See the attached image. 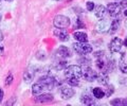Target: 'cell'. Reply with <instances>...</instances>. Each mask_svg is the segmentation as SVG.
Here are the masks:
<instances>
[{
  "instance_id": "1",
  "label": "cell",
  "mask_w": 127,
  "mask_h": 106,
  "mask_svg": "<svg viewBox=\"0 0 127 106\" xmlns=\"http://www.w3.org/2000/svg\"><path fill=\"white\" fill-rule=\"evenodd\" d=\"M83 76V70L77 65L69 66L65 69L64 72V77H65L66 83L70 85L71 87H75V86L79 85V78Z\"/></svg>"
},
{
  "instance_id": "2",
  "label": "cell",
  "mask_w": 127,
  "mask_h": 106,
  "mask_svg": "<svg viewBox=\"0 0 127 106\" xmlns=\"http://www.w3.org/2000/svg\"><path fill=\"white\" fill-rule=\"evenodd\" d=\"M38 82L42 85L45 90H53L56 86L61 85V83L57 82V78H55L51 75H43L39 78Z\"/></svg>"
},
{
  "instance_id": "3",
  "label": "cell",
  "mask_w": 127,
  "mask_h": 106,
  "mask_svg": "<svg viewBox=\"0 0 127 106\" xmlns=\"http://www.w3.org/2000/svg\"><path fill=\"white\" fill-rule=\"evenodd\" d=\"M72 48L79 55H87V54L92 52V46L87 44V42H74L72 45Z\"/></svg>"
},
{
  "instance_id": "4",
  "label": "cell",
  "mask_w": 127,
  "mask_h": 106,
  "mask_svg": "<svg viewBox=\"0 0 127 106\" xmlns=\"http://www.w3.org/2000/svg\"><path fill=\"white\" fill-rule=\"evenodd\" d=\"M70 23H71L70 18L67 16H64V15H57L53 19L54 27L58 29H67L70 26Z\"/></svg>"
},
{
  "instance_id": "5",
  "label": "cell",
  "mask_w": 127,
  "mask_h": 106,
  "mask_svg": "<svg viewBox=\"0 0 127 106\" xmlns=\"http://www.w3.org/2000/svg\"><path fill=\"white\" fill-rule=\"evenodd\" d=\"M106 9H107V13H108L110 16L113 17V18L119 17L122 14V11H123L122 6L119 4L118 2H116V1L108 3V5H107Z\"/></svg>"
},
{
  "instance_id": "6",
  "label": "cell",
  "mask_w": 127,
  "mask_h": 106,
  "mask_svg": "<svg viewBox=\"0 0 127 106\" xmlns=\"http://www.w3.org/2000/svg\"><path fill=\"white\" fill-rule=\"evenodd\" d=\"M96 76H97V72L95 71V70H93L90 66H86L85 69L83 70V77H84L86 81L94 82L96 80Z\"/></svg>"
},
{
  "instance_id": "7",
  "label": "cell",
  "mask_w": 127,
  "mask_h": 106,
  "mask_svg": "<svg viewBox=\"0 0 127 106\" xmlns=\"http://www.w3.org/2000/svg\"><path fill=\"white\" fill-rule=\"evenodd\" d=\"M122 47H123V40L119 37H114L111 39L109 44V50L111 53H117V52H120Z\"/></svg>"
},
{
  "instance_id": "8",
  "label": "cell",
  "mask_w": 127,
  "mask_h": 106,
  "mask_svg": "<svg viewBox=\"0 0 127 106\" xmlns=\"http://www.w3.org/2000/svg\"><path fill=\"white\" fill-rule=\"evenodd\" d=\"M59 95H61L63 100H69L75 95V91H74V89H72V87L63 86V87L59 89Z\"/></svg>"
},
{
  "instance_id": "9",
  "label": "cell",
  "mask_w": 127,
  "mask_h": 106,
  "mask_svg": "<svg viewBox=\"0 0 127 106\" xmlns=\"http://www.w3.org/2000/svg\"><path fill=\"white\" fill-rule=\"evenodd\" d=\"M95 66L97 67V69H100L102 72H109V61L105 60V56L104 57H100V58H96V62H95Z\"/></svg>"
},
{
  "instance_id": "10",
  "label": "cell",
  "mask_w": 127,
  "mask_h": 106,
  "mask_svg": "<svg viewBox=\"0 0 127 106\" xmlns=\"http://www.w3.org/2000/svg\"><path fill=\"white\" fill-rule=\"evenodd\" d=\"M53 96L51 93H39L35 97L34 101L36 103H50V102L53 101Z\"/></svg>"
},
{
  "instance_id": "11",
  "label": "cell",
  "mask_w": 127,
  "mask_h": 106,
  "mask_svg": "<svg viewBox=\"0 0 127 106\" xmlns=\"http://www.w3.org/2000/svg\"><path fill=\"white\" fill-rule=\"evenodd\" d=\"M109 27H110V22H109L108 19H106L105 17L101 18V20L98 21L97 25H96V32L104 33L109 29Z\"/></svg>"
},
{
  "instance_id": "12",
  "label": "cell",
  "mask_w": 127,
  "mask_h": 106,
  "mask_svg": "<svg viewBox=\"0 0 127 106\" xmlns=\"http://www.w3.org/2000/svg\"><path fill=\"white\" fill-rule=\"evenodd\" d=\"M56 54H57L58 57L64 58V60L72 56V52H71V50L66 46H61L59 47V48L57 49V51H56Z\"/></svg>"
},
{
  "instance_id": "13",
  "label": "cell",
  "mask_w": 127,
  "mask_h": 106,
  "mask_svg": "<svg viewBox=\"0 0 127 106\" xmlns=\"http://www.w3.org/2000/svg\"><path fill=\"white\" fill-rule=\"evenodd\" d=\"M53 34L62 41H68L69 40V33L67 32L65 29H58V28H56L53 31Z\"/></svg>"
},
{
  "instance_id": "14",
  "label": "cell",
  "mask_w": 127,
  "mask_h": 106,
  "mask_svg": "<svg viewBox=\"0 0 127 106\" xmlns=\"http://www.w3.org/2000/svg\"><path fill=\"white\" fill-rule=\"evenodd\" d=\"M95 98L93 97V95H90V93H83L81 97V102L85 105H95Z\"/></svg>"
},
{
  "instance_id": "15",
  "label": "cell",
  "mask_w": 127,
  "mask_h": 106,
  "mask_svg": "<svg viewBox=\"0 0 127 106\" xmlns=\"http://www.w3.org/2000/svg\"><path fill=\"white\" fill-rule=\"evenodd\" d=\"M94 15H95V17H97V18H104L106 16V13H107V9H106V6L105 5H103V4H97L96 6L94 7Z\"/></svg>"
},
{
  "instance_id": "16",
  "label": "cell",
  "mask_w": 127,
  "mask_h": 106,
  "mask_svg": "<svg viewBox=\"0 0 127 106\" xmlns=\"http://www.w3.org/2000/svg\"><path fill=\"white\" fill-rule=\"evenodd\" d=\"M120 27H121V20L119 19L118 17L117 18H114L112 21H111V23H110V27H109V34H111V35H113L114 33H117L118 31H119V29H120Z\"/></svg>"
},
{
  "instance_id": "17",
  "label": "cell",
  "mask_w": 127,
  "mask_h": 106,
  "mask_svg": "<svg viewBox=\"0 0 127 106\" xmlns=\"http://www.w3.org/2000/svg\"><path fill=\"white\" fill-rule=\"evenodd\" d=\"M95 81H97L98 84L107 86L109 84V76H108V74H107L106 72H102L101 71L100 73H97V76H96V80Z\"/></svg>"
},
{
  "instance_id": "18",
  "label": "cell",
  "mask_w": 127,
  "mask_h": 106,
  "mask_svg": "<svg viewBox=\"0 0 127 106\" xmlns=\"http://www.w3.org/2000/svg\"><path fill=\"white\" fill-rule=\"evenodd\" d=\"M121 60L119 63V69L123 73H127V62L125 61V52H122L121 54Z\"/></svg>"
},
{
  "instance_id": "19",
  "label": "cell",
  "mask_w": 127,
  "mask_h": 106,
  "mask_svg": "<svg viewBox=\"0 0 127 106\" xmlns=\"http://www.w3.org/2000/svg\"><path fill=\"white\" fill-rule=\"evenodd\" d=\"M73 37L79 42H87L88 41V35L84 32H81V31H79V32H75L73 34Z\"/></svg>"
},
{
  "instance_id": "20",
  "label": "cell",
  "mask_w": 127,
  "mask_h": 106,
  "mask_svg": "<svg viewBox=\"0 0 127 106\" xmlns=\"http://www.w3.org/2000/svg\"><path fill=\"white\" fill-rule=\"evenodd\" d=\"M67 64H68V63L64 60V58H61V60L57 61L54 64V69L56 70V71H62V70L67 68Z\"/></svg>"
},
{
  "instance_id": "21",
  "label": "cell",
  "mask_w": 127,
  "mask_h": 106,
  "mask_svg": "<svg viewBox=\"0 0 127 106\" xmlns=\"http://www.w3.org/2000/svg\"><path fill=\"white\" fill-rule=\"evenodd\" d=\"M34 75H35V73L33 70H27V71L23 73V81H25L27 84H30L31 82L33 81Z\"/></svg>"
},
{
  "instance_id": "22",
  "label": "cell",
  "mask_w": 127,
  "mask_h": 106,
  "mask_svg": "<svg viewBox=\"0 0 127 106\" xmlns=\"http://www.w3.org/2000/svg\"><path fill=\"white\" fill-rule=\"evenodd\" d=\"M92 95L95 99L100 100V99H103L105 97V91L103 90L102 88H98V87H95L92 89Z\"/></svg>"
},
{
  "instance_id": "23",
  "label": "cell",
  "mask_w": 127,
  "mask_h": 106,
  "mask_svg": "<svg viewBox=\"0 0 127 106\" xmlns=\"http://www.w3.org/2000/svg\"><path fill=\"white\" fill-rule=\"evenodd\" d=\"M43 90H45V89H43L42 85L39 83V82L33 84V86H32V93H33L34 96H37V95H39V93H41Z\"/></svg>"
},
{
  "instance_id": "24",
  "label": "cell",
  "mask_w": 127,
  "mask_h": 106,
  "mask_svg": "<svg viewBox=\"0 0 127 106\" xmlns=\"http://www.w3.org/2000/svg\"><path fill=\"white\" fill-rule=\"evenodd\" d=\"M114 92V87L112 85H107V88H106V91H105V96L106 97H110L112 93Z\"/></svg>"
},
{
  "instance_id": "25",
  "label": "cell",
  "mask_w": 127,
  "mask_h": 106,
  "mask_svg": "<svg viewBox=\"0 0 127 106\" xmlns=\"http://www.w3.org/2000/svg\"><path fill=\"white\" fill-rule=\"evenodd\" d=\"M13 81H14V76H13V74H12V73H9V74H7V76L5 77L4 85H5V86H10L12 83H13Z\"/></svg>"
},
{
  "instance_id": "26",
  "label": "cell",
  "mask_w": 127,
  "mask_h": 106,
  "mask_svg": "<svg viewBox=\"0 0 127 106\" xmlns=\"http://www.w3.org/2000/svg\"><path fill=\"white\" fill-rule=\"evenodd\" d=\"M78 63H81V65H84L86 67V66H90L91 61H90V58H88V57H83V58H79Z\"/></svg>"
},
{
  "instance_id": "27",
  "label": "cell",
  "mask_w": 127,
  "mask_h": 106,
  "mask_svg": "<svg viewBox=\"0 0 127 106\" xmlns=\"http://www.w3.org/2000/svg\"><path fill=\"white\" fill-rule=\"evenodd\" d=\"M111 105H116V106H121L123 105V99H114L110 101Z\"/></svg>"
},
{
  "instance_id": "28",
  "label": "cell",
  "mask_w": 127,
  "mask_h": 106,
  "mask_svg": "<svg viewBox=\"0 0 127 106\" xmlns=\"http://www.w3.org/2000/svg\"><path fill=\"white\" fill-rule=\"evenodd\" d=\"M93 55H94L95 58L104 57V56H105V51H103V50H101V51H96V52H94V53H93Z\"/></svg>"
},
{
  "instance_id": "29",
  "label": "cell",
  "mask_w": 127,
  "mask_h": 106,
  "mask_svg": "<svg viewBox=\"0 0 127 106\" xmlns=\"http://www.w3.org/2000/svg\"><path fill=\"white\" fill-rule=\"evenodd\" d=\"M86 7H87V10H88L89 12H91V11L94 10L95 5H94V3H93L92 1H88V2L86 3Z\"/></svg>"
},
{
  "instance_id": "30",
  "label": "cell",
  "mask_w": 127,
  "mask_h": 106,
  "mask_svg": "<svg viewBox=\"0 0 127 106\" xmlns=\"http://www.w3.org/2000/svg\"><path fill=\"white\" fill-rule=\"evenodd\" d=\"M116 2H118L122 6V9H125L127 6V0H116Z\"/></svg>"
},
{
  "instance_id": "31",
  "label": "cell",
  "mask_w": 127,
  "mask_h": 106,
  "mask_svg": "<svg viewBox=\"0 0 127 106\" xmlns=\"http://www.w3.org/2000/svg\"><path fill=\"white\" fill-rule=\"evenodd\" d=\"M16 103V98L15 97H12L11 99L6 102V105H13V104H15Z\"/></svg>"
},
{
  "instance_id": "32",
  "label": "cell",
  "mask_w": 127,
  "mask_h": 106,
  "mask_svg": "<svg viewBox=\"0 0 127 106\" xmlns=\"http://www.w3.org/2000/svg\"><path fill=\"white\" fill-rule=\"evenodd\" d=\"M3 97H4V92H3V89L0 88V103H1L3 100Z\"/></svg>"
},
{
  "instance_id": "33",
  "label": "cell",
  "mask_w": 127,
  "mask_h": 106,
  "mask_svg": "<svg viewBox=\"0 0 127 106\" xmlns=\"http://www.w3.org/2000/svg\"><path fill=\"white\" fill-rule=\"evenodd\" d=\"M3 50H4V47H3L2 45H0V55L3 53Z\"/></svg>"
},
{
  "instance_id": "34",
  "label": "cell",
  "mask_w": 127,
  "mask_h": 106,
  "mask_svg": "<svg viewBox=\"0 0 127 106\" xmlns=\"http://www.w3.org/2000/svg\"><path fill=\"white\" fill-rule=\"evenodd\" d=\"M2 39H3V33H2V31L0 30V41H2Z\"/></svg>"
},
{
  "instance_id": "35",
  "label": "cell",
  "mask_w": 127,
  "mask_h": 106,
  "mask_svg": "<svg viewBox=\"0 0 127 106\" xmlns=\"http://www.w3.org/2000/svg\"><path fill=\"white\" fill-rule=\"evenodd\" d=\"M123 105H126V106H127V98L123 100Z\"/></svg>"
},
{
  "instance_id": "36",
  "label": "cell",
  "mask_w": 127,
  "mask_h": 106,
  "mask_svg": "<svg viewBox=\"0 0 127 106\" xmlns=\"http://www.w3.org/2000/svg\"><path fill=\"white\" fill-rule=\"evenodd\" d=\"M123 45H124L125 47H127V38L125 39V40H124V41H123Z\"/></svg>"
},
{
  "instance_id": "37",
  "label": "cell",
  "mask_w": 127,
  "mask_h": 106,
  "mask_svg": "<svg viewBox=\"0 0 127 106\" xmlns=\"http://www.w3.org/2000/svg\"><path fill=\"white\" fill-rule=\"evenodd\" d=\"M124 16L127 18V10H125V11H124Z\"/></svg>"
},
{
  "instance_id": "38",
  "label": "cell",
  "mask_w": 127,
  "mask_h": 106,
  "mask_svg": "<svg viewBox=\"0 0 127 106\" xmlns=\"http://www.w3.org/2000/svg\"><path fill=\"white\" fill-rule=\"evenodd\" d=\"M1 19H2V15L0 14V21H1Z\"/></svg>"
},
{
  "instance_id": "39",
  "label": "cell",
  "mask_w": 127,
  "mask_h": 106,
  "mask_svg": "<svg viewBox=\"0 0 127 106\" xmlns=\"http://www.w3.org/2000/svg\"><path fill=\"white\" fill-rule=\"evenodd\" d=\"M54 1H62V0H54Z\"/></svg>"
},
{
  "instance_id": "40",
  "label": "cell",
  "mask_w": 127,
  "mask_h": 106,
  "mask_svg": "<svg viewBox=\"0 0 127 106\" xmlns=\"http://www.w3.org/2000/svg\"><path fill=\"white\" fill-rule=\"evenodd\" d=\"M5 1H12V0H5Z\"/></svg>"
},
{
  "instance_id": "41",
  "label": "cell",
  "mask_w": 127,
  "mask_h": 106,
  "mask_svg": "<svg viewBox=\"0 0 127 106\" xmlns=\"http://www.w3.org/2000/svg\"><path fill=\"white\" fill-rule=\"evenodd\" d=\"M0 1H1V0H0Z\"/></svg>"
}]
</instances>
